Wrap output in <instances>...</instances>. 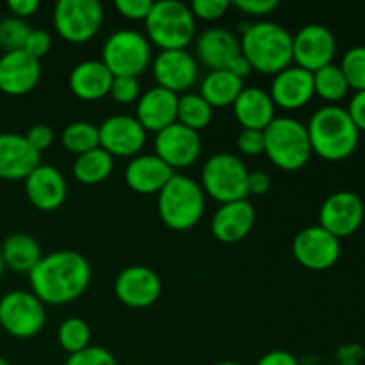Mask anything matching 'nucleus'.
I'll return each mask as SVG.
<instances>
[{"mask_svg":"<svg viewBox=\"0 0 365 365\" xmlns=\"http://www.w3.org/2000/svg\"><path fill=\"white\" fill-rule=\"evenodd\" d=\"M157 196L160 221L171 230L187 232L202 221L205 212V192L191 177L175 173Z\"/></svg>","mask_w":365,"mask_h":365,"instance_id":"4","label":"nucleus"},{"mask_svg":"<svg viewBox=\"0 0 365 365\" xmlns=\"http://www.w3.org/2000/svg\"><path fill=\"white\" fill-rule=\"evenodd\" d=\"M362 198L351 191H339L328 196L319 209V227L337 239L349 237L364 223Z\"/></svg>","mask_w":365,"mask_h":365,"instance_id":"13","label":"nucleus"},{"mask_svg":"<svg viewBox=\"0 0 365 365\" xmlns=\"http://www.w3.org/2000/svg\"><path fill=\"white\" fill-rule=\"evenodd\" d=\"M57 341L68 355H75L91 346V328L81 317H68L57 330Z\"/></svg>","mask_w":365,"mask_h":365,"instance_id":"34","label":"nucleus"},{"mask_svg":"<svg viewBox=\"0 0 365 365\" xmlns=\"http://www.w3.org/2000/svg\"><path fill=\"white\" fill-rule=\"evenodd\" d=\"M4 266L20 274H29L41 260V246L32 235L11 234L0 246Z\"/></svg>","mask_w":365,"mask_h":365,"instance_id":"28","label":"nucleus"},{"mask_svg":"<svg viewBox=\"0 0 365 365\" xmlns=\"http://www.w3.org/2000/svg\"><path fill=\"white\" fill-rule=\"evenodd\" d=\"M114 170V157L109 155L103 148L89 150V152L77 155L73 168V177L84 185H96L107 180Z\"/></svg>","mask_w":365,"mask_h":365,"instance_id":"30","label":"nucleus"},{"mask_svg":"<svg viewBox=\"0 0 365 365\" xmlns=\"http://www.w3.org/2000/svg\"><path fill=\"white\" fill-rule=\"evenodd\" d=\"M239 41L241 53L257 73L274 77L292 64V34L277 21L246 24Z\"/></svg>","mask_w":365,"mask_h":365,"instance_id":"2","label":"nucleus"},{"mask_svg":"<svg viewBox=\"0 0 365 365\" xmlns=\"http://www.w3.org/2000/svg\"><path fill=\"white\" fill-rule=\"evenodd\" d=\"M145 27L150 45L160 50H187L196 38V18L187 4L178 0L153 2Z\"/></svg>","mask_w":365,"mask_h":365,"instance_id":"5","label":"nucleus"},{"mask_svg":"<svg viewBox=\"0 0 365 365\" xmlns=\"http://www.w3.org/2000/svg\"><path fill=\"white\" fill-rule=\"evenodd\" d=\"M146 134L135 116L114 114L98 125L100 148L113 157H135L146 145Z\"/></svg>","mask_w":365,"mask_h":365,"instance_id":"15","label":"nucleus"},{"mask_svg":"<svg viewBox=\"0 0 365 365\" xmlns=\"http://www.w3.org/2000/svg\"><path fill=\"white\" fill-rule=\"evenodd\" d=\"M100 61L114 77H139L152 64V45L141 32L120 29L106 39Z\"/></svg>","mask_w":365,"mask_h":365,"instance_id":"8","label":"nucleus"},{"mask_svg":"<svg viewBox=\"0 0 365 365\" xmlns=\"http://www.w3.org/2000/svg\"><path fill=\"white\" fill-rule=\"evenodd\" d=\"M109 96L120 106H130L141 96V86L138 77H114Z\"/></svg>","mask_w":365,"mask_h":365,"instance_id":"37","label":"nucleus"},{"mask_svg":"<svg viewBox=\"0 0 365 365\" xmlns=\"http://www.w3.org/2000/svg\"><path fill=\"white\" fill-rule=\"evenodd\" d=\"M29 32H31V27L25 20H20L16 16L2 18L0 20V48L4 52L24 50Z\"/></svg>","mask_w":365,"mask_h":365,"instance_id":"36","label":"nucleus"},{"mask_svg":"<svg viewBox=\"0 0 365 365\" xmlns=\"http://www.w3.org/2000/svg\"><path fill=\"white\" fill-rule=\"evenodd\" d=\"M4 271H6V266H4V260H2V253H0V278L4 277Z\"/></svg>","mask_w":365,"mask_h":365,"instance_id":"50","label":"nucleus"},{"mask_svg":"<svg viewBox=\"0 0 365 365\" xmlns=\"http://www.w3.org/2000/svg\"><path fill=\"white\" fill-rule=\"evenodd\" d=\"M255 207L248 200H239L220 205L210 221V232L225 245H234L248 237L255 227Z\"/></svg>","mask_w":365,"mask_h":365,"instance_id":"23","label":"nucleus"},{"mask_svg":"<svg viewBox=\"0 0 365 365\" xmlns=\"http://www.w3.org/2000/svg\"><path fill=\"white\" fill-rule=\"evenodd\" d=\"M292 255L307 269L327 271L334 267L341 257V239L319 225L307 227L296 234L292 241Z\"/></svg>","mask_w":365,"mask_h":365,"instance_id":"12","label":"nucleus"},{"mask_svg":"<svg viewBox=\"0 0 365 365\" xmlns=\"http://www.w3.org/2000/svg\"><path fill=\"white\" fill-rule=\"evenodd\" d=\"M271 189V177L266 171H250L248 175V196H262Z\"/></svg>","mask_w":365,"mask_h":365,"instance_id":"46","label":"nucleus"},{"mask_svg":"<svg viewBox=\"0 0 365 365\" xmlns=\"http://www.w3.org/2000/svg\"><path fill=\"white\" fill-rule=\"evenodd\" d=\"M314 93L327 100L328 106H337L342 98L349 93V84L342 73L341 66L337 64H328L321 70L314 71Z\"/></svg>","mask_w":365,"mask_h":365,"instance_id":"32","label":"nucleus"},{"mask_svg":"<svg viewBox=\"0 0 365 365\" xmlns=\"http://www.w3.org/2000/svg\"><path fill=\"white\" fill-rule=\"evenodd\" d=\"M66 365H118L113 353L100 346H89L82 351L70 355Z\"/></svg>","mask_w":365,"mask_h":365,"instance_id":"39","label":"nucleus"},{"mask_svg":"<svg viewBox=\"0 0 365 365\" xmlns=\"http://www.w3.org/2000/svg\"><path fill=\"white\" fill-rule=\"evenodd\" d=\"M228 71H232L234 75H237L239 78H242L245 81L246 77H248L250 73H252V66H250L248 61L245 59V56H239L237 59L234 61V63L230 64V68H228Z\"/></svg>","mask_w":365,"mask_h":365,"instance_id":"49","label":"nucleus"},{"mask_svg":"<svg viewBox=\"0 0 365 365\" xmlns=\"http://www.w3.org/2000/svg\"><path fill=\"white\" fill-rule=\"evenodd\" d=\"M91 282V264L82 253L59 250L43 255L29 273L31 292L43 305H66L81 298Z\"/></svg>","mask_w":365,"mask_h":365,"instance_id":"1","label":"nucleus"},{"mask_svg":"<svg viewBox=\"0 0 365 365\" xmlns=\"http://www.w3.org/2000/svg\"><path fill=\"white\" fill-rule=\"evenodd\" d=\"M248 168L234 153L209 157L202 170V189L205 196L220 205L248 198Z\"/></svg>","mask_w":365,"mask_h":365,"instance_id":"7","label":"nucleus"},{"mask_svg":"<svg viewBox=\"0 0 365 365\" xmlns=\"http://www.w3.org/2000/svg\"><path fill=\"white\" fill-rule=\"evenodd\" d=\"M113 78L114 75L107 70L102 61L89 59L82 61L71 70L68 86L78 100L96 102L109 95Z\"/></svg>","mask_w":365,"mask_h":365,"instance_id":"26","label":"nucleus"},{"mask_svg":"<svg viewBox=\"0 0 365 365\" xmlns=\"http://www.w3.org/2000/svg\"><path fill=\"white\" fill-rule=\"evenodd\" d=\"M232 107L235 120L248 130L264 132L277 118V107L262 88H245Z\"/></svg>","mask_w":365,"mask_h":365,"instance_id":"27","label":"nucleus"},{"mask_svg":"<svg viewBox=\"0 0 365 365\" xmlns=\"http://www.w3.org/2000/svg\"><path fill=\"white\" fill-rule=\"evenodd\" d=\"M230 6L232 2H228V0H195L189 6V9L196 20L216 21L228 13Z\"/></svg>","mask_w":365,"mask_h":365,"instance_id":"38","label":"nucleus"},{"mask_svg":"<svg viewBox=\"0 0 365 365\" xmlns=\"http://www.w3.org/2000/svg\"><path fill=\"white\" fill-rule=\"evenodd\" d=\"M29 145L36 150L38 153L45 152L46 148H50V145L53 143V130L48 127V125L38 123L34 127L29 128V132L25 134Z\"/></svg>","mask_w":365,"mask_h":365,"instance_id":"44","label":"nucleus"},{"mask_svg":"<svg viewBox=\"0 0 365 365\" xmlns=\"http://www.w3.org/2000/svg\"><path fill=\"white\" fill-rule=\"evenodd\" d=\"M245 89V81L228 70H214L205 75L200 95L210 107H230Z\"/></svg>","mask_w":365,"mask_h":365,"instance_id":"29","label":"nucleus"},{"mask_svg":"<svg viewBox=\"0 0 365 365\" xmlns=\"http://www.w3.org/2000/svg\"><path fill=\"white\" fill-rule=\"evenodd\" d=\"M27 200L39 210L52 212L64 203L68 196V184L64 175L50 164H39L25 178Z\"/></svg>","mask_w":365,"mask_h":365,"instance_id":"20","label":"nucleus"},{"mask_svg":"<svg viewBox=\"0 0 365 365\" xmlns=\"http://www.w3.org/2000/svg\"><path fill=\"white\" fill-rule=\"evenodd\" d=\"M163 292L159 274L146 266H128L120 271L114 282V294L130 309H148L155 305Z\"/></svg>","mask_w":365,"mask_h":365,"instance_id":"17","label":"nucleus"},{"mask_svg":"<svg viewBox=\"0 0 365 365\" xmlns=\"http://www.w3.org/2000/svg\"><path fill=\"white\" fill-rule=\"evenodd\" d=\"M257 365H299V362L292 353L284 351V349H274V351L260 356Z\"/></svg>","mask_w":365,"mask_h":365,"instance_id":"47","label":"nucleus"},{"mask_svg":"<svg viewBox=\"0 0 365 365\" xmlns=\"http://www.w3.org/2000/svg\"><path fill=\"white\" fill-rule=\"evenodd\" d=\"M216 365H241V364H237V362H230V360H228V362H220V364H216Z\"/></svg>","mask_w":365,"mask_h":365,"instance_id":"51","label":"nucleus"},{"mask_svg":"<svg viewBox=\"0 0 365 365\" xmlns=\"http://www.w3.org/2000/svg\"><path fill=\"white\" fill-rule=\"evenodd\" d=\"M52 21L64 41L82 45L98 34L103 7L98 0H59L53 7Z\"/></svg>","mask_w":365,"mask_h":365,"instance_id":"9","label":"nucleus"},{"mask_svg":"<svg viewBox=\"0 0 365 365\" xmlns=\"http://www.w3.org/2000/svg\"><path fill=\"white\" fill-rule=\"evenodd\" d=\"M335 52V36L324 25L309 24L292 34V63L310 73L334 63Z\"/></svg>","mask_w":365,"mask_h":365,"instance_id":"11","label":"nucleus"},{"mask_svg":"<svg viewBox=\"0 0 365 365\" xmlns=\"http://www.w3.org/2000/svg\"><path fill=\"white\" fill-rule=\"evenodd\" d=\"M52 48V36L45 29H31L27 39H25L24 50L34 59H41Z\"/></svg>","mask_w":365,"mask_h":365,"instance_id":"40","label":"nucleus"},{"mask_svg":"<svg viewBox=\"0 0 365 365\" xmlns=\"http://www.w3.org/2000/svg\"><path fill=\"white\" fill-rule=\"evenodd\" d=\"M196 57L210 71L228 70L241 53V41L232 31L223 27L207 29L196 38Z\"/></svg>","mask_w":365,"mask_h":365,"instance_id":"22","label":"nucleus"},{"mask_svg":"<svg viewBox=\"0 0 365 365\" xmlns=\"http://www.w3.org/2000/svg\"><path fill=\"white\" fill-rule=\"evenodd\" d=\"M41 153L29 145L27 138L14 132H0V178L25 180L41 164Z\"/></svg>","mask_w":365,"mask_h":365,"instance_id":"21","label":"nucleus"},{"mask_svg":"<svg viewBox=\"0 0 365 365\" xmlns=\"http://www.w3.org/2000/svg\"><path fill=\"white\" fill-rule=\"evenodd\" d=\"M232 6L248 16L264 18L277 9L278 2L277 0H237V2H232Z\"/></svg>","mask_w":365,"mask_h":365,"instance_id":"43","label":"nucleus"},{"mask_svg":"<svg viewBox=\"0 0 365 365\" xmlns=\"http://www.w3.org/2000/svg\"><path fill=\"white\" fill-rule=\"evenodd\" d=\"M175 171L155 153H139L125 168V182L138 195H159Z\"/></svg>","mask_w":365,"mask_h":365,"instance_id":"25","label":"nucleus"},{"mask_svg":"<svg viewBox=\"0 0 365 365\" xmlns=\"http://www.w3.org/2000/svg\"><path fill=\"white\" fill-rule=\"evenodd\" d=\"M45 323V305L31 291H9L0 298V327L11 337H36Z\"/></svg>","mask_w":365,"mask_h":365,"instance_id":"10","label":"nucleus"},{"mask_svg":"<svg viewBox=\"0 0 365 365\" xmlns=\"http://www.w3.org/2000/svg\"><path fill=\"white\" fill-rule=\"evenodd\" d=\"M0 365H11L9 362H7L6 359H4V356H0Z\"/></svg>","mask_w":365,"mask_h":365,"instance_id":"52","label":"nucleus"},{"mask_svg":"<svg viewBox=\"0 0 365 365\" xmlns=\"http://www.w3.org/2000/svg\"><path fill=\"white\" fill-rule=\"evenodd\" d=\"M155 155L171 170L192 166L202 153V138L198 132L175 121L155 134Z\"/></svg>","mask_w":365,"mask_h":365,"instance_id":"14","label":"nucleus"},{"mask_svg":"<svg viewBox=\"0 0 365 365\" xmlns=\"http://www.w3.org/2000/svg\"><path fill=\"white\" fill-rule=\"evenodd\" d=\"M152 73L159 88L187 93L198 81V63L187 50H160L152 61Z\"/></svg>","mask_w":365,"mask_h":365,"instance_id":"16","label":"nucleus"},{"mask_svg":"<svg viewBox=\"0 0 365 365\" xmlns=\"http://www.w3.org/2000/svg\"><path fill=\"white\" fill-rule=\"evenodd\" d=\"M153 2L152 0H116L114 7L123 18L132 21H145L150 14Z\"/></svg>","mask_w":365,"mask_h":365,"instance_id":"41","label":"nucleus"},{"mask_svg":"<svg viewBox=\"0 0 365 365\" xmlns=\"http://www.w3.org/2000/svg\"><path fill=\"white\" fill-rule=\"evenodd\" d=\"M314 75L296 64H291L274 75L271 82V100L274 107H282L285 110L302 109L314 98Z\"/></svg>","mask_w":365,"mask_h":365,"instance_id":"19","label":"nucleus"},{"mask_svg":"<svg viewBox=\"0 0 365 365\" xmlns=\"http://www.w3.org/2000/svg\"><path fill=\"white\" fill-rule=\"evenodd\" d=\"M264 153L282 171H299L312 157L307 125L294 118H274L264 130Z\"/></svg>","mask_w":365,"mask_h":365,"instance_id":"6","label":"nucleus"},{"mask_svg":"<svg viewBox=\"0 0 365 365\" xmlns=\"http://www.w3.org/2000/svg\"><path fill=\"white\" fill-rule=\"evenodd\" d=\"M178 95L168 89L153 86L141 93L135 106V120L146 132H160L177 121Z\"/></svg>","mask_w":365,"mask_h":365,"instance_id":"24","label":"nucleus"},{"mask_svg":"<svg viewBox=\"0 0 365 365\" xmlns=\"http://www.w3.org/2000/svg\"><path fill=\"white\" fill-rule=\"evenodd\" d=\"M41 78V64L25 50L4 52L0 57V91L9 96L31 93Z\"/></svg>","mask_w":365,"mask_h":365,"instance_id":"18","label":"nucleus"},{"mask_svg":"<svg viewBox=\"0 0 365 365\" xmlns=\"http://www.w3.org/2000/svg\"><path fill=\"white\" fill-rule=\"evenodd\" d=\"M341 70L348 81L349 89L364 91L365 89V46H353L344 53L341 61Z\"/></svg>","mask_w":365,"mask_h":365,"instance_id":"35","label":"nucleus"},{"mask_svg":"<svg viewBox=\"0 0 365 365\" xmlns=\"http://www.w3.org/2000/svg\"><path fill=\"white\" fill-rule=\"evenodd\" d=\"M61 143H63L68 152L75 153V155H82V153L100 146L98 127L89 123V121H73V123L66 125L63 128Z\"/></svg>","mask_w":365,"mask_h":365,"instance_id":"33","label":"nucleus"},{"mask_svg":"<svg viewBox=\"0 0 365 365\" xmlns=\"http://www.w3.org/2000/svg\"><path fill=\"white\" fill-rule=\"evenodd\" d=\"M7 7L13 13V16L25 20V18H31L32 14H36V11L39 9L38 0H9Z\"/></svg>","mask_w":365,"mask_h":365,"instance_id":"48","label":"nucleus"},{"mask_svg":"<svg viewBox=\"0 0 365 365\" xmlns=\"http://www.w3.org/2000/svg\"><path fill=\"white\" fill-rule=\"evenodd\" d=\"M346 110H348L349 118L353 120L355 127L359 128V132H365V89L364 91H356L353 95Z\"/></svg>","mask_w":365,"mask_h":365,"instance_id":"45","label":"nucleus"},{"mask_svg":"<svg viewBox=\"0 0 365 365\" xmlns=\"http://www.w3.org/2000/svg\"><path fill=\"white\" fill-rule=\"evenodd\" d=\"M235 145L242 155H260V153H264V132L242 128L235 139Z\"/></svg>","mask_w":365,"mask_h":365,"instance_id":"42","label":"nucleus"},{"mask_svg":"<svg viewBox=\"0 0 365 365\" xmlns=\"http://www.w3.org/2000/svg\"><path fill=\"white\" fill-rule=\"evenodd\" d=\"M307 132L312 153L330 163L346 160L359 146V128L349 118L348 110L341 106H324L317 109L310 116Z\"/></svg>","mask_w":365,"mask_h":365,"instance_id":"3","label":"nucleus"},{"mask_svg":"<svg viewBox=\"0 0 365 365\" xmlns=\"http://www.w3.org/2000/svg\"><path fill=\"white\" fill-rule=\"evenodd\" d=\"M214 109L202 98L200 93H184L178 96V109H177V121L191 130L198 132L203 130L212 121Z\"/></svg>","mask_w":365,"mask_h":365,"instance_id":"31","label":"nucleus"}]
</instances>
